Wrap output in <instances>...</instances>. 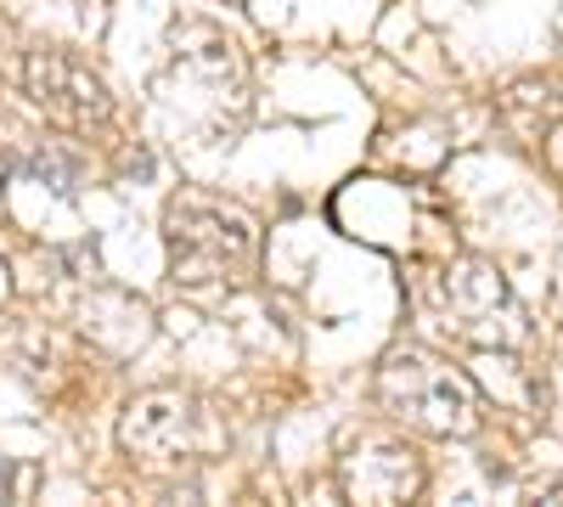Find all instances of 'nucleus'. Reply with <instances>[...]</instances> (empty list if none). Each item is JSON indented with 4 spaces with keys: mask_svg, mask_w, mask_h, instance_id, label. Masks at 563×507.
<instances>
[{
    "mask_svg": "<svg viewBox=\"0 0 563 507\" xmlns=\"http://www.w3.org/2000/svg\"><path fill=\"white\" fill-rule=\"evenodd\" d=\"M164 243H169V271L180 288H225L254 271L260 225L238 203L186 192L164 214Z\"/></svg>",
    "mask_w": 563,
    "mask_h": 507,
    "instance_id": "nucleus-1",
    "label": "nucleus"
},
{
    "mask_svg": "<svg viewBox=\"0 0 563 507\" xmlns=\"http://www.w3.org/2000/svg\"><path fill=\"white\" fill-rule=\"evenodd\" d=\"M378 400L395 423L440 434V440H467L479 429V395L456 366L422 355V350H395L378 366Z\"/></svg>",
    "mask_w": 563,
    "mask_h": 507,
    "instance_id": "nucleus-2",
    "label": "nucleus"
},
{
    "mask_svg": "<svg viewBox=\"0 0 563 507\" xmlns=\"http://www.w3.org/2000/svg\"><path fill=\"white\" fill-rule=\"evenodd\" d=\"M434 321L467 350H519L530 339V321L519 294L507 288V276L485 260H456L434 276Z\"/></svg>",
    "mask_w": 563,
    "mask_h": 507,
    "instance_id": "nucleus-3",
    "label": "nucleus"
},
{
    "mask_svg": "<svg viewBox=\"0 0 563 507\" xmlns=\"http://www.w3.org/2000/svg\"><path fill=\"white\" fill-rule=\"evenodd\" d=\"M119 445L130 456H141L147 469H164V463H203L225 445V429L220 418L186 389H147L124 406L119 418Z\"/></svg>",
    "mask_w": 563,
    "mask_h": 507,
    "instance_id": "nucleus-4",
    "label": "nucleus"
},
{
    "mask_svg": "<svg viewBox=\"0 0 563 507\" xmlns=\"http://www.w3.org/2000/svg\"><path fill=\"white\" fill-rule=\"evenodd\" d=\"M23 90L45 119L74 135H90L113 119V97H108L102 74L79 63L74 52H63V45H34L23 57Z\"/></svg>",
    "mask_w": 563,
    "mask_h": 507,
    "instance_id": "nucleus-5",
    "label": "nucleus"
},
{
    "mask_svg": "<svg viewBox=\"0 0 563 507\" xmlns=\"http://www.w3.org/2000/svg\"><path fill=\"white\" fill-rule=\"evenodd\" d=\"M344 496L350 502H372V507H389V502H411L422 491V463L406 440L389 434H361L344 463H339Z\"/></svg>",
    "mask_w": 563,
    "mask_h": 507,
    "instance_id": "nucleus-6",
    "label": "nucleus"
},
{
    "mask_svg": "<svg viewBox=\"0 0 563 507\" xmlns=\"http://www.w3.org/2000/svg\"><path fill=\"white\" fill-rule=\"evenodd\" d=\"M175 68H180V97L198 113H225V97L243 102V68L238 45L214 29H175Z\"/></svg>",
    "mask_w": 563,
    "mask_h": 507,
    "instance_id": "nucleus-7",
    "label": "nucleus"
},
{
    "mask_svg": "<svg viewBox=\"0 0 563 507\" xmlns=\"http://www.w3.org/2000/svg\"><path fill=\"white\" fill-rule=\"evenodd\" d=\"M18 169H23L29 180H40V187H52L57 198H74L79 175H85V158L68 153V147H40V153H29Z\"/></svg>",
    "mask_w": 563,
    "mask_h": 507,
    "instance_id": "nucleus-8",
    "label": "nucleus"
},
{
    "mask_svg": "<svg viewBox=\"0 0 563 507\" xmlns=\"http://www.w3.org/2000/svg\"><path fill=\"white\" fill-rule=\"evenodd\" d=\"M0 496H7V463H0Z\"/></svg>",
    "mask_w": 563,
    "mask_h": 507,
    "instance_id": "nucleus-9",
    "label": "nucleus"
}]
</instances>
